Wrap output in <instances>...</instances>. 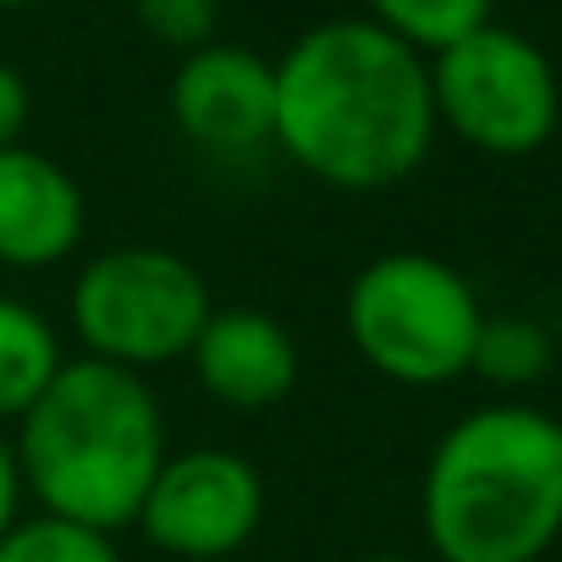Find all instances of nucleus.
I'll list each match as a JSON object with an SVG mask.
<instances>
[{
  "instance_id": "nucleus-8",
  "label": "nucleus",
  "mask_w": 562,
  "mask_h": 562,
  "mask_svg": "<svg viewBox=\"0 0 562 562\" xmlns=\"http://www.w3.org/2000/svg\"><path fill=\"white\" fill-rule=\"evenodd\" d=\"M171 122L210 155H254L276 144V61L210 40L171 78Z\"/></svg>"
},
{
  "instance_id": "nucleus-17",
  "label": "nucleus",
  "mask_w": 562,
  "mask_h": 562,
  "mask_svg": "<svg viewBox=\"0 0 562 562\" xmlns=\"http://www.w3.org/2000/svg\"><path fill=\"white\" fill-rule=\"evenodd\" d=\"M23 518V469H18V447L0 436V535Z\"/></svg>"
},
{
  "instance_id": "nucleus-12",
  "label": "nucleus",
  "mask_w": 562,
  "mask_h": 562,
  "mask_svg": "<svg viewBox=\"0 0 562 562\" xmlns=\"http://www.w3.org/2000/svg\"><path fill=\"white\" fill-rule=\"evenodd\" d=\"M469 375H480L485 386H502V392L540 386L551 375V337H546V326H535L524 315H485L474 359H469Z\"/></svg>"
},
{
  "instance_id": "nucleus-19",
  "label": "nucleus",
  "mask_w": 562,
  "mask_h": 562,
  "mask_svg": "<svg viewBox=\"0 0 562 562\" xmlns=\"http://www.w3.org/2000/svg\"><path fill=\"white\" fill-rule=\"evenodd\" d=\"M18 7H34V0H0V12H18Z\"/></svg>"
},
{
  "instance_id": "nucleus-2",
  "label": "nucleus",
  "mask_w": 562,
  "mask_h": 562,
  "mask_svg": "<svg viewBox=\"0 0 562 562\" xmlns=\"http://www.w3.org/2000/svg\"><path fill=\"white\" fill-rule=\"evenodd\" d=\"M419 524L436 562H540L562 535V430L535 403H485L441 430Z\"/></svg>"
},
{
  "instance_id": "nucleus-9",
  "label": "nucleus",
  "mask_w": 562,
  "mask_h": 562,
  "mask_svg": "<svg viewBox=\"0 0 562 562\" xmlns=\"http://www.w3.org/2000/svg\"><path fill=\"white\" fill-rule=\"evenodd\" d=\"M89 226L83 188L72 171L40 149H0V265L50 270L78 254Z\"/></svg>"
},
{
  "instance_id": "nucleus-7",
  "label": "nucleus",
  "mask_w": 562,
  "mask_h": 562,
  "mask_svg": "<svg viewBox=\"0 0 562 562\" xmlns=\"http://www.w3.org/2000/svg\"><path fill=\"white\" fill-rule=\"evenodd\" d=\"M259 518H265L259 469L243 452L193 447V452H166L133 524L166 557L221 562L259 535Z\"/></svg>"
},
{
  "instance_id": "nucleus-14",
  "label": "nucleus",
  "mask_w": 562,
  "mask_h": 562,
  "mask_svg": "<svg viewBox=\"0 0 562 562\" xmlns=\"http://www.w3.org/2000/svg\"><path fill=\"white\" fill-rule=\"evenodd\" d=\"M0 562H122V557L111 535L56 518V513H34L0 535Z\"/></svg>"
},
{
  "instance_id": "nucleus-16",
  "label": "nucleus",
  "mask_w": 562,
  "mask_h": 562,
  "mask_svg": "<svg viewBox=\"0 0 562 562\" xmlns=\"http://www.w3.org/2000/svg\"><path fill=\"white\" fill-rule=\"evenodd\" d=\"M29 127V83L18 67L0 61V149H12Z\"/></svg>"
},
{
  "instance_id": "nucleus-15",
  "label": "nucleus",
  "mask_w": 562,
  "mask_h": 562,
  "mask_svg": "<svg viewBox=\"0 0 562 562\" xmlns=\"http://www.w3.org/2000/svg\"><path fill=\"white\" fill-rule=\"evenodd\" d=\"M133 12L149 40L171 50H204L215 40V0H133Z\"/></svg>"
},
{
  "instance_id": "nucleus-20",
  "label": "nucleus",
  "mask_w": 562,
  "mask_h": 562,
  "mask_svg": "<svg viewBox=\"0 0 562 562\" xmlns=\"http://www.w3.org/2000/svg\"><path fill=\"white\" fill-rule=\"evenodd\" d=\"M557 430H562V414H557Z\"/></svg>"
},
{
  "instance_id": "nucleus-3",
  "label": "nucleus",
  "mask_w": 562,
  "mask_h": 562,
  "mask_svg": "<svg viewBox=\"0 0 562 562\" xmlns=\"http://www.w3.org/2000/svg\"><path fill=\"white\" fill-rule=\"evenodd\" d=\"M12 447L40 513L116 535L138 518L166 463V419L144 375L72 359L18 419Z\"/></svg>"
},
{
  "instance_id": "nucleus-18",
  "label": "nucleus",
  "mask_w": 562,
  "mask_h": 562,
  "mask_svg": "<svg viewBox=\"0 0 562 562\" xmlns=\"http://www.w3.org/2000/svg\"><path fill=\"white\" fill-rule=\"evenodd\" d=\"M359 562H419V557H392L386 551V557H359Z\"/></svg>"
},
{
  "instance_id": "nucleus-1",
  "label": "nucleus",
  "mask_w": 562,
  "mask_h": 562,
  "mask_svg": "<svg viewBox=\"0 0 562 562\" xmlns=\"http://www.w3.org/2000/svg\"><path fill=\"white\" fill-rule=\"evenodd\" d=\"M436 144L430 61L370 18H331L276 61V149L315 182L381 193Z\"/></svg>"
},
{
  "instance_id": "nucleus-13",
  "label": "nucleus",
  "mask_w": 562,
  "mask_h": 562,
  "mask_svg": "<svg viewBox=\"0 0 562 562\" xmlns=\"http://www.w3.org/2000/svg\"><path fill=\"white\" fill-rule=\"evenodd\" d=\"M364 7H370V23H381L419 56H436L452 40L485 29L496 0H364Z\"/></svg>"
},
{
  "instance_id": "nucleus-6",
  "label": "nucleus",
  "mask_w": 562,
  "mask_h": 562,
  "mask_svg": "<svg viewBox=\"0 0 562 562\" xmlns=\"http://www.w3.org/2000/svg\"><path fill=\"white\" fill-rule=\"evenodd\" d=\"M425 61L436 127H447L469 149L518 160L551 144L562 122V83L551 56L518 29L485 23Z\"/></svg>"
},
{
  "instance_id": "nucleus-4",
  "label": "nucleus",
  "mask_w": 562,
  "mask_h": 562,
  "mask_svg": "<svg viewBox=\"0 0 562 562\" xmlns=\"http://www.w3.org/2000/svg\"><path fill=\"white\" fill-rule=\"evenodd\" d=\"M342 321L348 342L375 375L397 386H447L469 375L485 310L458 265L397 248L353 276Z\"/></svg>"
},
{
  "instance_id": "nucleus-11",
  "label": "nucleus",
  "mask_w": 562,
  "mask_h": 562,
  "mask_svg": "<svg viewBox=\"0 0 562 562\" xmlns=\"http://www.w3.org/2000/svg\"><path fill=\"white\" fill-rule=\"evenodd\" d=\"M61 364L56 326L23 299H0V425L23 419Z\"/></svg>"
},
{
  "instance_id": "nucleus-10",
  "label": "nucleus",
  "mask_w": 562,
  "mask_h": 562,
  "mask_svg": "<svg viewBox=\"0 0 562 562\" xmlns=\"http://www.w3.org/2000/svg\"><path fill=\"white\" fill-rule=\"evenodd\" d=\"M188 364H193L199 386L237 414L276 408L299 386V370H304L293 331L259 310H215L204 321Z\"/></svg>"
},
{
  "instance_id": "nucleus-5",
  "label": "nucleus",
  "mask_w": 562,
  "mask_h": 562,
  "mask_svg": "<svg viewBox=\"0 0 562 562\" xmlns=\"http://www.w3.org/2000/svg\"><path fill=\"white\" fill-rule=\"evenodd\" d=\"M210 315L215 299L204 276L182 254L155 243L105 248L72 281V331L83 342V359L133 375L188 359Z\"/></svg>"
}]
</instances>
